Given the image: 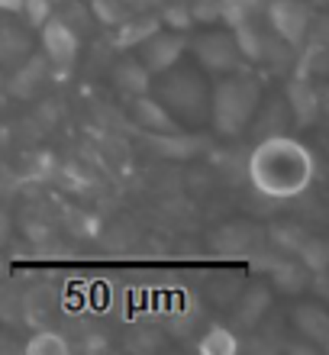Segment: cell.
Instances as JSON below:
<instances>
[{
	"mask_svg": "<svg viewBox=\"0 0 329 355\" xmlns=\"http://www.w3.org/2000/svg\"><path fill=\"white\" fill-rule=\"evenodd\" d=\"M262 103V81L242 68L233 75H223L210 85V126L223 139L245 136L255 110Z\"/></svg>",
	"mask_w": 329,
	"mask_h": 355,
	"instance_id": "7a4b0ae2",
	"label": "cell"
},
{
	"mask_svg": "<svg viewBox=\"0 0 329 355\" xmlns=\"http://www.w3.org/2000/svg\"><path fill=\"white\" fill-rule=\"evenodd\" d=\"M55 13L65 19L68 26L75 29L81 39H85L91 29H94V19H91V10H87L85 0H58V3H55Z\"/></svg>",
	"mask_w": 329,
	"mask_h": 355,
	"instance_id": "cb8c5ba5",
	"label": "cell"
},
{
	"mask_svg": "<svg viewBox=\"0 0 329 355\" xmlns=\"http://www.w3.org/2000/svg\"><path fill=\"white\" fill-rule=\"evenodd\" d=\"M291 323L303 339H310L313 349H323L329 343V313L323 304L307 300V304H294L291 307Z\"/></svg>",
	"mask_w": 329,
	"mask_h": 355,
	"instance_id": "2e32d148",
	"label": "cell"
},
{
	"mask_svg": "<svg viewBox=\"0 0 329 355\" xmlns=\"http://www.w3.org/2000/svg\"><path fill=\"white\" fill-rule=\"evenodd\" d=\"M291 113L284 107V97H272V101H262L258 110H255L249 130L255 139H268V136H281V132H291Z\"/></svg>",
	"mask_w": 329,
	"mask_h": 355,
	"instance_id": "e0dca14e",
	"label": "cell"
},
{
	"mask_svg": "<svg viewBox=\"0 0 329 355\" xmlns=\"http://www.w3.org/2000/svg\"><path fill=\"white\" fill-rule=\"evenodd\" d=\"M294 259H297L303 268L310 271V275H326V268H329V245L323 243L320 236L307 233V239L297 245Z\"/></svg>",
	"mask_w": 329,
	"mask_h": 355,
	"instance_id": "44dd1931",
	"label": "cell"
},
{
	"mask_svg": "<svg viewBox=\"0 0 329 355\" xmlns=\"http://www.w3.org/2000/svg\"><path fill=\"white\" fill-rule=\"evenodd\" d=\"M55 13V0H23V10H19V19L26 23L33 33H36L48 17Z\"/></svg>",
	"mask_w": 329,
	"mask_h": 355,
	"instance_id": "484cf974",
	"label": "cell"
},
{
	"mask_svg": "<svg viewBox=\"0 0 329 355\" xmlns=\"http://www.w3.org/2000/svg\"><path fill=\"white\" fill-rule=\"evenodd\" d=\"M249 265H252L255 271H262L265 278H268V288L278 291V294L297 297V294H303V291L310 288V278H313L310 271L303 268L294 255L278 252V249H272L268 243L249 259Z\"/></svg>",
	"mask_w": 329,
	"mask_h": 355,
	"instance_id": "5b68a950",
	"label": "cell"
},
{
	"mask_svg": "<svg viewBox=\"0 0 329 355\" xmlns=\"http://www.w3.org/2000/svg\"><path fill=\"white\" fill-rule=\"evenodd\" d=\"M55 3H58V0H55Z\"/></svg>",
	"mask_w": 329,
	"mask_h": 355,
	"instance_id": "f546056e",
	"label": "cell"
},
{
	"mask_svg": "<svg viewBox=\"0 0 329 355\" xmlns=\"http://www.w3.org/2000/svg\"><path fill=\"white\" fill-rule=\"evenodd\" d=\"M48 71H52V65L46 62V55L33 49V52H29V55L23 58L17 68H10V71H7V75H10L7 78V91L13 94V97H23V101H26V97H33L39 87L46 85Z\"/></svg>",
	"mask_w": 329,
	"mask_h": 355,
	"instance_id": "5bb4252c",
	"label": "cell"
},
{
	"mask_svg": "<svg viewBox=\"0 0 329 355\" xmlns=\"http://www.w3.org/2000/svg\"><path fill=\"white\" fill-rule=\"evenodd\" d=\"M36 49V36L33 29L23 23L19 17H7L0 13V71L17 68L23 58Z\"/></svg>",
	"mask_w": 329,
	"mask_h": 355,
	"instance_id": "8fae6325",
	"label": "cell"
},
{
	"mask_svg": "<svg viewBox=\"0 0 329 355\" xmlns=\"http://www.w3.org/2000/svg\"><path fill=\"white\" fill-rule=\"evenodd\" d=\"M272 300H274V291L268 288V281H255L252 288H242L233 300L235 323L245 329H255L265 320V313L272 310Z\"/></svg>",
	"mask_w": 329,
	"mask_h": 355,
	"instance_id": "9a60e30c",
	"label": "cell"
},
{
	"mask_svg": "<svg viewBox=\"0 0 329 355\" xmlns=\"http://www.w3.org/2000/svg\"><path fill=\"white\" fill-rule=\"evenodd\" d=\"M152 94L159 97L168 113L184 126V130H194V126H207L210 120V78L200 71V68L190 65H175L168 71H161L155 81H152Z\"/></svg>",
	"mask_w": 329,
	"mask_h": 355,
	"instance_id": "3957f363",
	"label": "cell"
},
{
	"mask_svg": "<svg viewBox=\"0 0 329 355\" xmlns=\"http://www.w3.org/2000/svg\"><path fill=\"white\" fill-rule=\"evenodd\" d=\"M210 245H213V252L223 255V259H245V262H249L265 245V230L255 223L233 220V223H223L217 233L210 236Z\"/></svg>",
	"mask_w": 329,
	"mask_h": 355,
	"instance_id": "30bf717a",
	"label": "cell"
},
{
	"mask_svg": "<svg viewBox=\"0 0 329 355\" xmlns=\"http://www.w3.org/2000/svg\"><path fill=\"white\" fill-rule=\"evenodd\" d=\"M3 271H7V262H3V252H0V278H3Z\"/></svg>",
	"mask_w": 329,
	"mask_h": 355,
	"instance_id": "f1b7e54d",
	"label": "cell"
},
{
	"mask_svg": "<svg viewBox=\"0 0 329 355\" xmlns=\"http://www.w3.org/2000/svg\"><path fill=\"white\" fill-rule=\"evenodd\" d=\"M262 13H265V0H220V23H226V29L262 19Z\"/></svg>",
	"mask_w": 329,
	"mask_h": 355,
	"instance_id": "ffe728a7",
	"label": "cell"
},
{
	"mask_svg": "<svg viewBox=\"0 0 329 355\" xmlns=\"http://www.w3.org/2000/svg\"><path fill=\"white\" fill-rule=\"evenodd\" d=\"M249 184L268 200H294L310 191L320 168L307 142L294 139L291 132L255 139L245 162Z\"/></svg>",
	"mask_w": 329,
	"mask_h": 355,
	"instance_id": "6da1fadb",
	"label": "cell"
},
{
	"mask_svg": "<svg viewBox=\"0 0 329 355\" xmlns=\"http://www.w3.org/2000/svg\"><path fill=\"white\" fill-rule=\"evenodd\" d=\"M19 10H23V0H0V13H7V17H19Z\"/></svg>",
	"mask_w": 329,
	"mask_h": 355,
	"instance_id": "83f0119b",
	"label": "cell"
},
{
	"mask_svg": "<svg viewBox=\"0 0 329 355\" xmlns=\"http://www.w3.org/2000/svg\"><path fill=\"white\" fill-rule=\"evenodd\" d=\"M265 26L281 39L287 49L303 46V39L313 26V10L307 0H265Z\"/></svg>",
	"mask_w": 329,
	"mask_h": 355,
	"instance_id": "8992f818",
	"label": "cell"
},
{
	"mask_svg": "<svg viewBox=\"0 0 329 355\" xmlns=\"http://www.w3.org/2000/svg\"><path fill=\"white\" fill-rule=\"evenodd\" d=\"M161 19V26L165 29H178V33H188L194 26V19H190V7L188 0H161V7L155 10Z\"/></svg>",
	"mask_w": 329,
	"mask_h": 355,
	"instance_id": "d4e9b609",
	"label": "cell"
},
{
	"mask_svg": "<svg viewBox=\"0 0 329 355\" xmlns=\"http://www.w3.org/2000/svg\"><path fill=\"white\" fill-rule=\"evenodd\" d=\"M110 81H113V87H116L123 97H130L132 101V97H139V94H149L155 78L145 71V65H142L139 58L130 55V58H120V62L113 65Z\"/></svg>",
	"mask_w": 329,
	"mask_h": 355,
	"instance_id": "ac0fdd59",
	"label": "cell"
},
{
	"mask_svg": "<svg viewBox=\"0 0 329 355\" xmlns=\"http://www.w3.org/2000/svg\"><path fill=\"white\" fill-rule=\"evenodd\" d=\"M239 346H242L239 336H235L229 327H220V323L217 327H210L207 333L197 339V349L204 355H235L239 352Z\"/></svg>",
	"mask_w": 329,
	"mask_h": 355,
	"instance_id": "603a6c76",
	"label": "cell"
},
{
	"mask_svg": "<svg viewBox=\"0 0 329 355\" xmlns=\"http://www.w3.org/2000/svg\"><path fill=\"white\" fill-rule=\"evenodd\" d=\"M10 236H13V220H10V214L0 207V245L7 243Z\"/></svg>",
	"mask_w": 329,
	"mask_h": 355,
	"instance_id": "4316f807",
	"label": "cell"
},
{
	"mask_svg": "<svg viewBox=\"0 0 329 355\" xmlns=\"http://www.w3.org/2000/svg\"><path fill=\"white\" fill-rule=\"evenodd\" d=\"M87 10H91V19H94V26L107 29L110 33L113 26H120L123 19L132 13V7L126 0H85Z\"/></svg>",
	"mask_w": 329,
	"mask_h": 355,
	"instance_id": "7402d4cb",
	"label": "cell"
},
{
	"mask_svg": "<svg viewBox=\"0 0 329 355\" xmlns=\"http://www.w3.org/2000/svg\"><path fill=\"white\" fill-rule=\"evenodd\" d=\"M130 116H132L136 126L149 130V136H175V132H184V126L171 116L168 107H165L152 91L132 97L130 101Z\"/></svg>",
	"mask_w": 329,
	"mask_h": 355,
	"instance_id": "7c38bea8",
	"label": "cell"
},
{
	"mask_svg": "<svg viewBox=\"0 0 329 355\" xmlns=\"http://www.w3.org/2000/svg\"><path fill=\"white\" fill-rule=\"evenodd\" d=\"M188 33H178V29H165L161 26L159 33H152L139 49H136V58H139L145 71L152 78H159L161 71H168L175 68L178 62H184L188 55Z\"/></svg>",
	"mask_w": 329,
	"mask_h": 355,
	"instance_id": "ba28073f",
	"label": "cell"
},
{
	"mask_svg": "<svg viewBox=\"0 0 329 355\" xmlns=\"http://www.w3.org/2000/svg\"><path fill=\"white\" fill-rule=\"evenodd\" d=\"M36 36H39V52L46 55L52 71H71L75 68L78 55H81V36L58 13H52L36 29Z\"/></svg>",
	"mask_w": 329,
	"mask_h": 355,
	"instance_id": "52a82bcc",
	"label": "cell"
},
{
	"mask_svg": "<svg viewBox=\"0 0 329 355\" xmlns=\"http://www.w3.org/2000/svg\"><path fill=\"white\" fill-rule=\"evenodd\" d=\"M284 107L291 113V123L297 130H310L317 126L323 113V97L317 87V78H303V75H291L284 81Z\"/></svg>",
	"mask_w": 329,
	"mask_h": 355,
	"instance_id": "9c48e42d",
	"label": "cell"
},
{
	"mask_svg": "<svg viewBox=\"0 0 329 355\" xmlns=\"http://www.w3.org/2000/svg\"><path fill=\"white\" fill-rule=\"evenodd\" d=\"M161 29V19L155 10H132L130 17L123 19L120 26L110 29V46L116 52H136V49Z\"/></svg>",
	"mask_w": 329,
	"mask_h": 355,
	"instance_id": "4fadbf2b",
	"label": "cell"
},
{
	"mask_svg": "<svg viewBox=\"0 0 329 355\" xmlns=\"http://www.w3.org/2000/svg\"><path fill=\"white\" fill-rule=\"evenodd\" d=\"M19 349L26 355H68L71 352V339L62 336L58 329H36Z\"/></svg>",
	"mask_w": 329,
	"mask_h": 355,
	"instance_id": "d6986e66",
	"label": "cell"
},
{
	"mask_svg": "<svg viewBox=\"0 0 329 355\" xmlns=\"http://www.w3.org/2000/svg\"><path fill=\"white\" fill-rule=\"evenodd\" d=\"M188 52L194 55L197 68L207 78H223V75H233V71L249 68L242 62V55H239L229 29H204L200 36L188 39Z\"/></svg>",
	"mask_w": 329,
	"mask_h": 355,
	"instance_id": "277c9868",
	"label": "cell"
}]
</instances>
